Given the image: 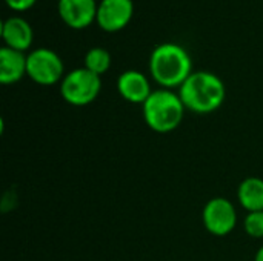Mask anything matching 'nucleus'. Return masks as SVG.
<instances>
[{"label":"nucleus","instance_id":"obj_1","mask_svg":"<svg viewBox=\"0 0 263 261\" xmlns=\"http://www.w3.org/2000/svg\"><path fill=\"white\" fill-rule=\"evenodd\" d=\"M151 77L165 89L180 88L194 72L188 51L179 43H160L149 55Z\"/></svg>","mask_w":263,"mask_h":261},{"label":"nucleus","instance_id":"obj_2","mask_svg":"<svg viewBox=\"0 0 263 261\" xmlns=\"http://www.w3.org/2000/svg\"><path fill=\"white\" fill-rule=\"evenodd\" d=\"M185 108L196 114H211L225 102L227 89L222 78L210 71H194L179 88Z\"/></svg>","mask_w":263,"mask_h":261},{"label":"nucleus","instance_id":"obj_3","mask_svg":"<svg viewBox=\"0 0 263 261\" xmlns=\"http://www.w3.org/2000/svg\"><path fill=\"white\" fill-rule=\"evenodd\" d=\"M142 109L143 120L149 129L159 134H168L180 126L186 108L179 94L173 92V89L160 88L153 91L142 105Z\"/></svg>","mask_w":263,"mask_h":261},{"label":"nucleus","instance_id":"obj_4","mask_svg":"<svg viewBox=\"0 0 263 261\" xmlns=\"http://www.w3.org/2000/svg\"><path fill=\"white\" fill-rule=\"evenodd\" d=\"M100 89V75L91 72L85 66L65 74L60 82V94L63 100L72 106H86L92 103L99 97Z\"/></svg>","mask_w":263,"mask_h":261},{"label":"nucleus","instance_id":"obj_5","mask_svg":"<svg viewBox=\"0 0 263 261\" xmlns=\"http://www.w3.org/2000/svg\"><path fill=\"white\" fill-rule=\"evenodd\" d=\"M26 75L42 86L55 85L65 77L63 60L49 48H37L26 55Z\"/></svg>","mask_w":263,"mask_h":261},{"label":"nucleus","instance_id":"obj_6","mask_svg":"<svg viewBox=\"0 0 263 261\" xmlns=\"http://www.w3.org/2000/svg\"><path fill=\"white\" fill-rule=\"evenodd\" d=\"M202 222L211 235L225 237L231 234L237 225V211L231 200L225 197H214L205 205L202 211Z\"/></svg>","mask_w":263,"mask_h":261},{"label":"nucleus","instance_id":"obj_7","mask_svg":"<svg viewBox=\"0 0 263 261\" xmlns=\"http://www.w3.org/2000/svg\"><path fill=\"white\" fill-rule=\"evenodd\" d=\"M134 14L133 0H100L96 22L106 32L123 29Z\"/></svg>","mask_w":263,"mask_h":261},{"label":"nucleus","instance_id":"obj_8","mask_svg":"<svg viewBox=\"0 0 263 261\" xmlns=\"http://www.w3.org/2000/svg\"><path fill=\"white\" fill-rule=\"evenodd\" d=\"M99 3L96 0H59L60 18L74 29H82L96 22Z\"/></svg>","mask_w":263,"mask_h":261},{"label":"nucleus","instance_id":"obj_9","mask_svg":"<svg viewBox=\"0 0 263 261\" xmlns=\"http://www.w3.org/2000/svg\"><path fill=\"white\" fill-rule=\"evenodd\" d=\"M117 91L122 95V98L136 105H143L153 94L148 77L136 69H128L119 75Z\"/></svg>","mask_w":263,"mask_h":261},{"label":"nucleus","instance_id":"obj_10","mask_svg":"<svg viewBox=\"0 0 263 261\" xmlns=\"http://www.w3.org/2000/svg\"><path fill=\"white\" fill-rule=\"evenodd\" d=\"M2 38L5 46L25 52L32 45L34 34L31 25L25 18L12 15L5 18L2 23Z\"/></svg>","mask_w":263,"mask_h":261},{"label":"nucleus","instance_id":"obj_11","mask_svg":"<svg viewBox=\"0 0 263 261\" xmlns=\"http://www.w3.org/2000/svg\"><path fill=\"white\" fill-rule=\"evenodd\" d=\"M26 75V55L22 51L3 46L0 49V82L12 85Z\"/></svg>","mask_w":263,"mask_h":261},{"label":"nucleus","instance_id":"obj_12","mask_svg":"<svg viewBox=\"0 0 263 261\" xmlns=\"http://www.w3.org/2000/svg\"><path fill=\"white\" fill-rule=\"evenodd\" d=\"M240 206L248 212L263 211V180L259 177L245 178L237 189Z\"/></svg>","mask_w":263,"mask_h":261},{"label":"nucleus","instance_id":"obj_13","mask_svg":"<svg viewBox=\"0 0 263 261\" xmlns=\"http://www.w3.org/2000/svg\"><path fill=\"white\" fill-rule=\"evenodd\" d=\"M111 62H112L111 54L105 48H100V46L91 48L85 54V68L97 75L105 74L109 69Z\"/></svg>","mask_w":263,"mask_h":261},{"label":"nucleus","instance_id":"obj_14","mask_svg":"<svg viewBox=\"0 0 263 261\" xmlns=\"http://www.w3.org/2000/svg\"><path fill=\"white\" fill-rule=\"evenodd\" d=\"M243 229L251 238H263V211L248 212L243 220Z\"/></svg>","mask_w":263,"mask_h":261},{"label":"nucleus","instance_id":"obj_15","mask_svg":"<svg viewBox=\"0 0 263 261\" xmlns=\"http://www.w3.org/2000/svg\"><path fill=\"white\" fill-rule=\"evenodd\" d=\"M8 3L9 8H12L14 11H26L29 9L37 0H5Z\"/></svg>","mask_w":263,"mask_h":261},{"label":"nucleus","instance_id":"obj_16","mask_svg":"<svg viewBox=\"0 0 263 261\" xmlns=\"http://www.w3.org/2000/svg\"><path fill=\"white\" fill-rule=\"evenodd\" d=\"M254 261H263V246L257 251L256 257H254Z\"/></svg>","mask_w":263,"mask_h":261}]
</instances>
